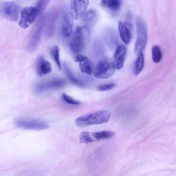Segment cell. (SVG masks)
Returning <instances> with one entry per match:
<instances>
[{"mask_svg": "<svg viewBox=\"0 0 176 176\" xmlns=\"http://www.w3.org/2000/svg\"><path fill=\"white\" fill-rule=\"evenodd\" d=\"M111 115V114L108 110H98L78 118L75 120V123L81 127L104 124L108 121Z\"/></svg>", "mask_w": 176, "mask_h": 176, "instance_id": "6da1fadb", "label": "cell"}, {"mask_svg": "<svg viewBox=\"0 0 176 176\" xmlns=\"http://www.w3.org/2000/svg\"><path fill=\"white\" fill-rule=\"evenodd\" d=\"M89 35V30L87 27H79L76 28L70 45L71 49L73 53L78 54L83 52Z\"/></svg>", "mask_w": 176, "mask_h": 176, "instance_id": "7a4b0ae2", "label": "cell"}, {"mask_svg": "<svg viewBox=\"0 0 176 176\" xmlns=\"http://www.w3.org/2000/svg\"><path fill=\"white\" fill-rule=\"evenodd\" d=\"M137 38L135 45V52L138 55L144 50L146 47L147 40V32L146 25L140 18L136 21Z\"/></svg>", "mask_w": 176, "mask_h": 176, "instance_id": "3957f363", "label": "cell"}, {"mask_svg": "<svg viewBox=\"0 0 176 176\" xmlns=\"http://www.w3.org/2000/svg\"><path fill=\"white\" fill-rule=\"evenodd\" d=\"M19 5L12 2L0 1V16L12 21L18 20L19 15Z\"/></svg>", "mask_w": 176, "mask_h": 176, "instance_id": "277c9868", "label": "cell"}, {"mask_svg": "<svg viewBox=\"0 0 176 176\" xmlns=\"http://www.w3.org/2000/svg\"><path fill=\"white\" fill-rule=\"evenodd\" d=\"M115 67L113 63L107 59H103L99 62L93 73L96 78L106 79L111 77L115 71Z\"/></svg>", "mask_w": 176, "mask_h": 176, "instance_id": "5b68a950", "label": "cell"}, {"mask_svg": "<svg viewBox=\"0 0 176 176\" xmlns=\"http://www.w3.org/2000/svg\"><path fill=\"white\" fill-rule=\"evenodd\" d=\"M15 123L17 126L25 129L41 130L49 127L45 122L36 120L18 119L15 121Z\"/></svg>", "mask_w": 176, "mask_h": 176, "instance_id": "8992f818", "label": "cell"}, {"mask_svg": "<svg viewBox=\"0 0 176 176\" xmlns=\"http://www.w3.org/2000/svg\"><path fill=\"white\" fill-rule=\"evenodd\" d=\"M21 17L19 23L20 26L26 28L32 24L38 15L36 7H28L23 8L21 10Z\"/></svg>", "mask_w": 176, "mask_h": 176, "instance_id": "52a82bcc", "label": "cell"}, {"mask_svg": "<svg viewBox=\"0 0 176 176\" xmlns=\"http://www.w3.org/2000/svg\"><path fill=\"white\" fill-rule=\"evenodd\" d=\"M89 0H72L71 4V15L76 20L83 16L89 5Z\"/></svg>", "mask_w": 176, "mask_h": 176, "instance_id": "ba28073f", "label": "cell"}, {"mask_svg": "<svg viewBox=\"0 0 176 176\" xmlns=\"http://www.w3.org/2000/svg\"><path fill=\"white\" fill-rule=\"evenodd\" d=\"M66 82L63 79L55 78L41 82L37 85L36 90L39 92L52 89H58L64 87Z\"/></svg>", "mask_w": 176, "mask_h": 176, "instance_id": "9c48e42d", "label": "cell"}, {"mask_svg": "<svg viewBox=\"0 0 176 176\" xmlns=\"http://www.w3.org/2000/svg\"><path fill=\"white\" fill-rule=\"evenodd\" d=\"M132 25L127 22L119 21L118 29L120 37L125 44L129 43L132 39Z\"/></svg>", "mask_w": 176, "mask_h": 176, "instance_id": "30bf717a", "label": "cell"}, {"mask_svg": "<svg viewBox=\"0 0 176 176\" xmlns=\"http://www.w3.org/2000/svg\"><path fill=\"white\" fill-rule=\"evenodd\" d=\"M52 70V66L50 62L45 60L43 55L39 56L36 63L37 74L40 76L50 73Z\"/></svg>", "mask_w": 176, "mask_h": 176, "instance_id": "8fae6325", "label": "cell"}, {"mask_svg": "<svg viewBox=\"0 0 176 176\" xmlns=\"http://www.w3.org/2000/svg\"><path fill=\"white\" fill-rule=\"evenodd\" d=\"M75 62L79 63L82 72L89 75L92 74L93 69L92 62L86 56L78 54L76 57Z\"/></svg>", "mask_w": 176, "mask_h": 176, "instance_id": "7c38bea8", "label": "cell"}, {"mask_svg": "<svg viewBox=\"0 0 176 176\" xmlns=\"http://www.w3.org/2000/svg\"><path fill=\"white\" fill-rule=\"evenodd\" d=\"M126 53L125 47L121 45L117 48L116 51L113 63L115 69L120 70L123 67Z\"/></svg>", "mask_w": 176, "mask_h": 176, "instance_id": "4fadbf2b", "label": "cell"}, {"mask_svg": "<svg viewBox=\"0 0 176 176\" xmlns=\"http://www.w3.org/2000/svg\"><path fill=\"white\" fill-rule=\"evenodd\" d=\"M73 22L69 14L65 13L62 19V31L66 37H69L73 33Z\"/></svg>", "mask_w": 176, "mask_h": 176, "instance_id": "5bb4252c", "label": "cell"}, {"mask_svg": "<svg viewBox=\"0 0 176 176\" xmlns=\"http://www.w3.org/2000/svg\"><path fill=\"white\" fill-rule=\"evenodd\" d=\"M122 0H102V5L108 9L112 13H117L121 9Z\"/></svg>", "mask_w": 176, "mask_h": 176, "instance_id": "9a60e30c", "label": "cell"}, {"mask_svg": "<svg viewBox=\"0 0 176 176\" xmlns=\"http://www.w3.org/2000/svg\"><path fill=\"white\" fill-rule=\"evenodd\" d=\"M57 14L55 13H52L50 14L47 20L45 33L48 37H52L55 32Z\"/></svg>", "mask_w": 176, "mask_h": 176, "instance_id": "2e32d148", "label": "cell"}, {"mask_svg": "<svg viewBox=\"0 0 176 176\" xmlns=\"http://www.w3.org/2000/svg\"><path fill=\"white\" fill-rule=\"evenodd\" d=\"M63 67L65 72L71 82L76 86L79 87H83L85 86V84L83 82L76 77L67 64L64 63L63 64Z\"/></svg>", "mask_w": 176, "mask_h": 176, "instance_id": "e0dca14e", "label": "cell"}, {"mask_svg": "<svg viewBox=\"0 0 176 176\" xmlns=\"http://www.w3.org/2000/svg\"><path fill=\"white\" fill-rule=\"evenodd\" d=\"M42 24H40L35 30L29 42L30 49H33L38 45L40 38L41 31L42 28Z\"/></svg>", "mask_w": 176, "mask_h": 176, "instance_id": "ac0fdd59", "label": "cell"}, {"mask_svg": "<svg viewBox=\"0 0 176 176\" xmlns=\"http://www.w3.org/2000/svg\"><path fill=\"white\" fill-rule=\"evenodd\" d=\"M114 135V132L111 131H103L92 133L93 137L97 140L109 139L112 137Z\"/></svg>", "mask_w": 176, "mask_h": 176, "instance_id": "d6986e66", "label": "cell"}, {"mask_svg": "<svg viewBox=\"0 0 176 176\" xmlns=\"http://www.w3.org/2000/svg\"><path fill=\"white\" fill-rule=\"evenodd\" d=\"M138 55L134 70V73L135 75H137L140 73L143 69L144 66V56L143 54L141 53Z\"/></svg>", "mask_w": 176, "mask_h": 176, "instance_id": "ffe728a7", "label": "cell"}, {"mask_svg": "<svg viewBox=\"0 0 176 176\" xmlns=\"http://www.w3.org/2000/svg\"><path fill=\"white\" fill-rule=\"evenodd\" d=\"M51 55L59 69L62 70L60 58H59V49L57 45H54L51 48Z\"/></svg>", "mask_w": 176, "mask_h": 176, "instance_id": "44dd1931", "label": "cell"}, {"mask_svg": "<svg viewBox=\"0 0 176 176\" xmlns=\"http://www.w3.org/2000/svg\"><path fill=\"white\" fill-rule=\"evenodd\" d=\"M152 60L155 63H159L162 58V53L158 45H155L152 48Z\"/></svg>", "mask_w": 176, "mask_h": 176, "instance_id": "7402d4cb", "label": "cell"}, {"mask_svg": "<svg viewBox=\"0 0 176 176\" xmlns=\"http://www.w3.org/2000/svg\"><path fill=\"white\" fill-rule=\"evenodd\" d=\"M79 139L81 143L87 144L93 143L95 140L90 136V133L88 132H82L79 135Z\"/></svg>", "mask_w": 176, "mask_h": 176, "instance_id": "603a6c76", "label": "cell"}, {"mask_svg": "<svg viewBox=\"0 0 176 176\" xmlns=\"http://www.w3.org/2000/svg\"><path fill=\"white\" fill-rule=\"evenodd\" d=\"M96 14L95 11L90 10L85 13L83 15V21L85 22H90L93 21L96 18Z\"/></svg>", "mask_w": 176, "mask_h": 176, "instance_id": "cb8c5ba5", "label": "cell"}, {"mask_svg": "<svg viewBox=\"0 0 176 176\" xmlns=\"http://www.w3.org/2000/svg\"><path fill=\"white\" fill-rule=\"evenodd\" d=\"M62 97L64 101L68 104L72 105H78L81 104L80 101L74 99L71 97V96L66 94V93H63V95H62Z\"/></svg>", "mask_w": 176, "mask_h": 176, "instance_id": "d4e9b609", "label": "cell"}, {"mask_svg": "<svg viewBox=\"0 0 176 176\" xmlns=\"http://www.w3.org/2000/svg\"><path fill=\"white\" fill-rule=\"evenodd\" d=\"M115 86V84L113 83L104 84L99 85L98 87V89L101 91H104L113 89Z\"/></svg>", "mask_w": 176, "mask_h": 176, "instance_id": "484cf974", "label": "cell"}]
</instances>
